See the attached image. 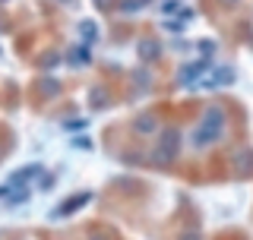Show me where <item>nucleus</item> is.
<instances>
[{"label":"nucleus","instance_id":"f257e3e1","mask_svg":"<svg viewBox=\"0 0 253 240\" xmlns=\"http://www.w3.org/2000/svg\"><path fill=\"white\" fill-rule=\"evenodd\" d=\"M218 133H221V111L209 108L206 117H203V123H200V133H196V146H206V142L218 139Z\"/></svg>","mask_w":253,"mask_h":240},{"label":"nucleus","instance_id":"f03ea898","mask_svg":"<svg viewBox=\"0 0 253 240\" xmlns=\"http://www.w3.org/2000/svg\"><path fill=\"white\" fill-rule=\"evenodd\" d=\"M180 240H200V237H196V234H187V237H180Z\"/></svg>","mask_w":253,"mask_h":240}]
</instances>
